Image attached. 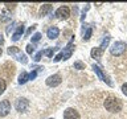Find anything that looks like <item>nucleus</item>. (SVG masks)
Here are the masks:
<instances>
[{"mask_svg":"<svg viewBox=\"0 0 127 119\" xmlns=\"http://www.w3.org/2000/svg\"><path fill=\"white\" fill-rule=\"evenodd\" d=\"M103 105H105V109L107 111H110V113H119V111L122 110V107H123L121 99L117 98V97H113V95L107 97Z\"/></svg>","mask_w":127,"mask_h":119,"instance_id":"obj_1","label":"nucleus"},{"mask_svg":"<svg viewBox=\"0 0 127 119\" xmlns=\"http://www.w3.org/2000/svg\"><path fill=\"white\" fill-rule=\"evenodd\" d=\"M73 50H74V37L71 38L69 42H67V45L64 48V50L61 52V53H58V54L54 57V62H58V61H61V60L70 58L71 54H73Z\"/></svg>","mask_w":127,"mask_h":119,"instance_id":"obj_2","label":"nucleus"},{"mask_svg":"<svg viewBox=\"0 0 127 119\" xmlns=\"http://www.w3.org/2000/svg\"><path fill=\"white\" fill-rule=\"evenodd\" d=\"M126 50V44L123 41H115L110 48V53L113 56H122Z\"/></svg>","mask_w":127,"mask_h":119,"instance_id":"obj_3","label":"nucleus"},{"mask_svg":"<svg viewBox=\"0 0 127 119\" xmlns=\"http://www.w3.org/2000/svg\"><path fill=\"white\" fill-rule=\"evenodd\" d=\"M54 16H56L57 19H61V20L69 19V16H70V8L66 7V5L60 7V8H57V11H56Z\"/></svg>","mask_w":127,"mask_h":119,"instance_id":"obj_4","label":"nucleus"},{"mask_svg":"<svg viewBox=\"0 0 127 119\" xmlns=\"http://www.w3.org/2000/svg\"><path fill=\"white\" fill-rule=\"evenodd\" d=\"M61 82H62V78H61V75H60V74L49 75V77L46 78V81H45V83L49 87H56V86H58Z\"/></svg>","mask_w":127,"mask_h":119,"instance_id":"obj_5","label":"nucleus"},{"mask_svg":"<svg viewBox=\"0 0 127 119\" xmlns=\"http://www.w3.org/2000/svg\"><path fill=\"white\" fill-rule=\"evenodd\" d=\"M64 119H81V115L75 109L69 107L64 111Z\"/></svg>","mask_w":127,"mask_h":119,"instance_id":"obj_6","label":"nucleus"},{"mask_svg":"<svg viewBox=\"0 0 127 119\" xmlns=\"http://www.w3.org/2000/svg\"><path fill=\"white\" fill-rule=\"evenodd\" d=\"M11 111V103L8 99H4V101L0 102V117H7Z\"/></svg>","mask_w":127,"mask_h":119,"instance_id":"obj_7","label":"nucleus"},{"mask_svg":"<svg viewBox=\"0 0 127 119\" xmlns=\"http://www.w3.org/2000/svg\"><path fill=\"white\" fill-rule=\"evenodd\" d=\"M93 70L95 71V74L98 75V78H99V79H102L103 82H106L109 86L113 85V83H111V81L109 79V77H107V75H105V73L102 71V69H101L99 66H97V65H93Z\"/></svg>","mask_w":127,"mask_h":119,"instance_id":"obj_8","label":"nucleus"},{"mask_svg":"<svg viewBox=\"0 0 127 119\" xmlns=\"http://www.w3.org/2000/svg\"><path fill=\"white\" fill-rule=\"evenodd\" d=\"M28 106H29V101H28L27 98H19L17 101H16V105H15V107H16V110L17 111H25L27 109H28Z\"/></svg>","mask_w":127,"mask_h":119,"instance_id":"obj_9","label":"nucleus"},{"mask_svg":"<svg viewBox=\"0 0 127 119\" xmlns=\"http://www.w3.org/2000/svg\"><path fill=\"white\" fill-rule=\"evenodd\" d=\"M91 34H93V28L91 27H87V25H83L82 27V40L83 41H89Z\"/></svg>","mask_w":127,"mask_h":119,"instance_id":"obj_10","label":"nucleus"},{"mask_svg":"<svg viewBox=\"0 0 127 119\" xmlns=\"http://www.w3.org/2000/svg\"><path fill=\"white\" fill-rule=\"evenodd\" d=\"M58 34H60V29L57 27H50L49 29L46 30V36H48V38H50V40L57 38Z\"/></svg>","mask_w":127,"mask_h":119,"instance_id":"obj_11","label":"nucleus"},{"mask_svg":"<svg viewBox=\"0 0 127 119\" xmlns=\"http://www.w3.org/2000/svg\"><path fill=\"white\" fill-rule=\"evenodd\" d=\"M23 34H24V25L21 24L20 27H17V29L15 30V33L12 34V40H13V41H17V40H20V37H21Z\"/></svg>","mask_w":127,"mask_h":119,"instance_id":"obj_12","label":"nucleus"},{"mask_svg":"<svg viewBox=\"0 0 127 119\" xmlns=\"http://www.w3.org/2000/svg\"><path fill=\"white\" fill-rule=\"evenodd\" d=\"M90 54H91V58L99 60V58L102 57V54H103V50H102L99 46H97V48H93V49H91Z\"/></svg>","mask_w":127,"mask_h":119,"instance_id":"obj_13","label":"nucleus"},{"mask_svg":"<svg viewBox=\"0 0 127 119\" xmlns=\"http://www.w3.org/2000/svg\"><path fill=\"white\" fill-rule=\"evenodd\" d=\"M27 81H29V74L27 71H21V74L19 75V83L20 85H24Z\"/></svg>","mask_w":127,"mask_h":119,"instance_id":"obj_14","label":"nucleus"},{"mask_svg":"<svg viewBox=\"0 0 127 119\" xmlns=\"http://www.w3.org/2000/svg\"><path fill=\"white\" fill-rule=\"evenodd\" d=\"M52 11V5L50 4H44V5L41 7V9H40V16H45L48 12Z\"/></svg>","mask_w":127,"mask_h":119,"instance_id":"obj_15","label":"nucleus"},{"mask_svg":"<svg viewBox=\"0 0 127 119\" xmlns=\"http://www.w3.org/2000/svg\"><path fill=\"white\" fill-rule=\"evenodd\" d=\"M110 40H111V37H110V36H106V37L102 40V42H101V45H99V48H101L102 50H105L106 48L109 46V44H110Z\"/></svg>","mask_w":127,"mask_h":119,"instance_id":"obj_16","label":"nucleus"},{"mask_svg":"<svg viewBox=\"0 0 127 119\" xmlns=\"http://www.w3.org/2000/svg\"><path fill=\"white\" fill-rule=\"evenodd\" d=\"M20 53V50H19V48H16V46H11V48H8V54H11V56H17Z\"/></svg>","mask_w":127,"mask_h":119,"instance_id":"obj_17","label":"nucleus"},{"mask_svg":"<svg viewBox=\"0 0 127 119\" xmlns=\"http://www.w3.org/2000/svg\"><path fill=\"white\" fill-rule=\"evenodd\" d=\"M16 60H17V61H20V62H23V63H27L28 62V60H27V57H25V54H23L21 52H20V53L16 56L15 57Z\"/></svg>","mask_w":127,"mask_h":119,"instance_id":"obj_18","label":"nucleus"},{"mask_svg":"<svg viewBox=\"0 0 127 119\" xmlns=\"http://www.w3.org/2000/svg\"><path fill=\"white\" fill-rule=\"evenodd\" d=\"M5 87H7V82H5V79L0 78V94H3V93H4Z\"/></svg>","mask_w":127,"mask_h":119,"instance_id":"obj_19","label":"nucleus"},{"mask_svg":"<svg viewBox=\"0 0 127 119\" xmlns=\"http://www.w3.org/2000/svg\"><path fill=\"white\" fill-rule=\"evenodd\" d=\"M74 69H78V70L85 69V63L81 62V61H75V62H74Z\"/></svg>","mask_w":127,"mask_h":119,"instance_id":"obj_20","label":"nucleus"},{"mask_svg":"<svg viewBox=\"0 0 127 119\" xmlns=\"http://www.w3.org/2000/svg\"><path fill=\"white\" fill-rule=\"evenodd\" d=\"M56 50V48H49V49H46V50H44V54L45 56H48V57H52V56H53V52Z\"/></svg>","mask_w":127,"mask_h":119,"instance_id":"obj_21","label":"nucleus"},{"mask_svg":"<svg viewBox=\"0 0 127 119\" xmlns=\"http://www.w3.org/2000/svg\"><path fill=\"white\" fill-rule=\"evenodd\" d=\"M40 38H41V33H34L33 37H32V42H37L40 41Z\"/></svg>","mask_w":127,"mask_h":119,"instance_id":"obj_22","label":"nucleus"},{"mask_svg":"<svg viewBox=\"0 0 127 119\" xmlns=\"http://www.w3.org/2000/svg\"><path fill=\"white\" fill-rule=\"evenodd\" d=\"M44 56V50H40L37 54L34 56V61H40V60H41V57Z\"/></svg>","mask_w":127,"mask_h":119,"instance_id":"obj_23","label":"nucleus"},{"mask_svg":"<svg viewBox=\"0 0 127 119\" xmlns=\"http://www.w3.org/2000/svg\"><path fill=\"white\" fill-rule=\"evenodd\" d=\"M33 50H34V48L32 46V44L27 45V53H28V54H32V53H33Z\"/></svg>","mask_w":127,"mask_h":119,"instance_id":"obj_24","label":"nucleus"},{"mask_svg":"<svg viewBox=\"0 0 127 119\" xmlns=\"http://www.w3.org/2000/svg\"><path fill=\"white\" fill-rule=\"evenodd\" d=\"M37 77V70H33L32 73H29V79H34Z\"/></svg>","mask_w":127,"mask_h":119,"instance_id":"obj_25","label":"nucleus"},{"mask_svg":"<svg viewBox=\"0 0 127 119\" xmlns=\"http://www.w3.org/2000/svg\"><path fill=\"white\" fill-rule=\"evenodd\" d=\"M122 93H123V94H125L126 97H127V82L122 85Z\"/></svg>","mask_w":127,"mask_h":119,"instance_id":"obj_26","label":"nucleus"},{"mask_svg":"<svg viewBox=\"0 0 127 119\" xmlns=\"http://www.w3.org/2000/svg\"><path fill=\"white\" fill-rule=\"evenodd\" d=\"M36 27H37V25H32V27L29 28V29H28V30H27V34H25V36H29V34L32 33V32H33V30L36 29Z\"/></svg>","mask_w":127,"mask_h":119,"instance_id":"obj_27","label":"nucleus"},{"mask_svg":"<svg viewBox=\"0 0 127 119\" xmlns=\"http://www.w3.org/2000/svg\"><path fill=\"white\" fill-rule=\"evenodd\" d=\"M7 20H9V16H7V11L3 12V17H1V21H7Z\"/></svg>","mask_w":127,"mask_h":119,"instance_id":"obj_28","label":"nucleus"},{"mask_svg":"<svg viewBox=\"0 0 127 119\" xmlns=\"http://www.w3.org/2000/svg\"><path fill=\"white\" fill-rule=\"evenodd\" d=\"M3 44H4V37L0 34V45H3Z\"/></svg>","mask_w":127,"mask_h":119,"instance_id":"obj_29","label":"nucleus"},{"mask_svg":"<svg viewBox=\"0 0 127 119\" xmlns=\"http://www.w3.org/2000/svg\"><path fill=\"white\" fill-rule=\"evenodd\" d=\"M1 53H3V50H1V48H0V56H1Z\"/></svg>","mask_w":127,"mask_h":119,"instance_id":"obj_30","label":"nucleus"},{"mask_svg":"<svg viewBox=\"0 0 127 119\" xmlns=\"http://www.w3.org/2000/svg\"><path fill=\"white\" fill-rule=\"evenodd\" d=\"M50 119H53V118H50Z\"/></svg>","mask_w":127,"mask_h":119,"instance_id":"obj_31","label":"nucleus"}]
</instances>
